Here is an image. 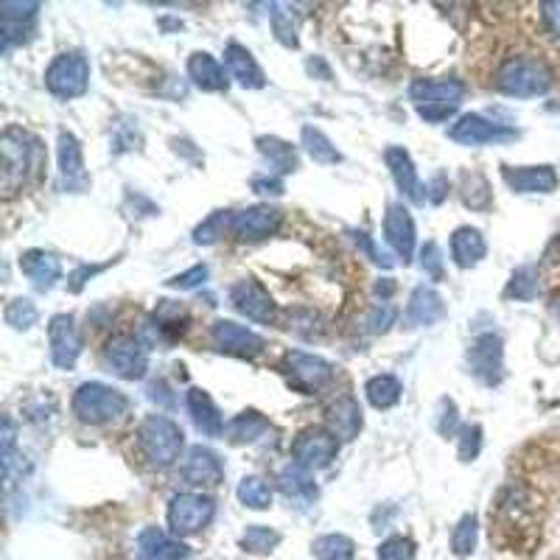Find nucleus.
Segmentation results:
<instances>
[{"label": "nucleus", "mask_w": 560, "mask_h": 560, "mask_svg": "<svg viewBox=\"0 0 560 560\" xmlns=\"http://www.w3.org/2000/svg\"><path fill=\"white\" fill-rule=\"evenodd\" d=\"M0 152H3V196L14 199L26 185L40 180L45 152L40 138H34L23 126L3 129Z\"/></svg>", "instance_id": "obj_1"}, {"label": "nucleus", "mask_w": 560, "mask_h": 560, "mask_svg": "<svg viewBox=\"0 0 560 560\" xmlns=\"http://www.w3.org/2000/svg\"><path fill=\"white\" fill-rule=\"evenodd\" d=\"M552 82H555V76H552L549 65L544 59L530 54L507 56L502 65L496 68V76H493L496 90L513 98L546 96L552 90Z\"/></svg>", "instance_id": "obj_2"}, {"label": "nucleus", "mask_w": 560, "mask_h": 560, "mask_svg": "<svg viewBox=\"0 0 560 560\" xmlns=\"http://www.w3.org/2000/svg\"><path fill=\"white\" fill-rule=\"evenodd\" d=\"M73 412L82 423L104 426V423H115V420L124 418L129 412V398L101 381H87L73 395Z\"/></svg>", "instance_id": "obj_3"}, {"label": "nucleus", "mask_w": 560, "mask_h": 560, "mask_svg": "<svg viewBox=\"0 0 560 560\" xmlns=\"http://www.w3.org/2000/svg\"><path fill=\"white\" fill-rule=\"evenodd\" d=\"M462 96H465V84L457 79H437V82L420 79L409 87V98H412L415 110L429 124L448 121L462 104Z\"/></svg>", "instance_id": "obj_4"}, {"label": "nucleus", "mask_w": 560, "mask_h": 560, "mask_svg": "<svg viewBox=\"0 0 560 560\" xmlns=\"http://www.w3.org/2000/svg\"><path fill=\"white\" fill-rule=\"evenodd\" d=\"M138 446L143 451V457L157 465L166 468L171 462L180 460V451L185 446L182 429L166 415H149L140 423L138 429Z\"/></svg>", "instance_id": "obj_5"}, {"label": "nucleus", "mask_w": 560, "mask_h": 560, "mask_svg": "<svg viewBox=\"0 0 560 560\" xmlns=\"http://www.w3.org/2000/svg\"><path fill=\"white\" fill-rule=\"evenodd\" d=\"M336 451H339V437L325 426H311V429H303L297 434V440L292 443V462L303 465L314 474L336 460Z\"/></svg>", "instance_id": "obj_6"}, {"label": "nucleus", "mask_w": 560, "mask_h": 560, "mask_svg": "<svg viewBox=\"0 0 560 560\" xmlns=\"http://www.w3.org/2000/svg\"><path fill=\"white\" fill-rule=\"evenodd\" d=\"M216 513V504L202 493H177L168 502V527L174 535H191L208 527Z\"/></svg>", "instance_id": "obj_7"}, {"label": "nucleus", "mask_w": 560, "mask_h": 560, "mask_svg": "<svg viewBox=\"0 0 560 560\" xmlns=\"http://www.w3.org/2000/svg\"><path fill=\"white\" fill-rule=\"evenodd\" d=\"M45 84L59 98L82 96L90 84V62L82 54H59L45 70Z\"/></svg>", "instance_id": "obj_8"}, {"label": "nucleus", "mask_w": 560, "mask_h": 560, "mask_svg": "<svg viewBox=\"0 0 560 560\" xmlns=\"http://www.w3.org/2000/svg\"><path fill=\"white\" fill-rule=\"evenodd\" d=\"M283 370H286V376L292 381L294 390L300 392L322 390V387H328L336 376L334 364L325 362L320 356L303 353V350H289V353L283 356Z\"/></svg>", "instance_id": "obj_9"}, {"label": "nucleus", "mask_w": 560, "mask_h": 560, "mask_svg": "<svg viewBox=\"0 0 560 560\" xmlns=\"http://www.w3.org/2000/svg\"><path fill=\"white\" fill-rule=\"evenodd\" d=\"M107 362H110L115 376L126 381H138L149 370V348L143 345L140 336L115 334L107 342Z\"/></svg>", "instance_id": "obj_10"}, {"label": "nucleus", "mask_w": 560, "mask_h": 560, "mask_svg": "<svg viewBox=\"0 0 560 560\" xmlns=\"http://www.w3.org/2000/svg\"><path fill=\"white\" fill-rule=\"evenodd\" d=\"M230 303L252 322H261V325H272L278 320V306L275 300L269 297L264 286L255 278L238 280L236 286L230 289Z\"/></svg>", "instance_id": "obj_11"}, {"label": "nucleus", "mask_w": 560, "mask_h": 560, "mask_svg": "<svg viewBox=\"0 0 560 560\" xmlns=\"http://www.w3.org/2000/svg\"><path fill=\"white\" fill-rule=\"evenodd\" d=\"M283 224V213L278 208H269V205H255V208L238 210L233 213V222H230V233L238 241H261V238L275 236Z\"/></svg>", "instance_id": "obj_12"}, {"label": "nucleus", "mask_w": 560, "mask_h": 560, "mask_svg": "<svg viewBox=\"0 0 560 560\" xmlns=\"http://www.w3.org/2000/svg\"><path fill=\"white\" fill-rule=\"evenodd\" d=\"M448 138L462 146H482V143H504L518 138L516 129L485 121L482 115H462L457 124L448 129Z\"/></svg>", "instance_id": "obj_13"}, {"label": "nucleus", "mask_w": 560, "mask_h": 560, "mask_svg": "<svg viewBox=\"0 0 560 560\" xmlns=\"http://www.w3.org/2000/svg\"><path fill=\"white\" fill-rule=\"evenodd\" d=\"M59 182L62 191L70 194H84L90 188V177L84 171L82 143L73 132H59Z\"/></svg>", "instance_id": "obj_14"}, {"label": "nucleus", "mask_w": 560, "mask_h": 560, "mask_svg": "<svg viewBox=\"0 0 560 560\" xmlns=\"http://www.w3.org/2000/svg\"><path fill=\"white\" fill-rule=\"evenodd\" d=\"M48 342H51V359L62 370H70L79 359V353H82V336H79L76 320L70 314H56L51 320Z\"/></svg>", "instance_id": "obj_15"}, {"label": "nucleus", "mask_w": 560, "mask_h": 560, "mask_svg": "<svg viewBox=\"0 0 560 560\" xmlns=\"http://www.w3.org/2000/svg\"><path fill=\"white\" fill-rule=\"evenodd\" d=\"M210 336H213V342L219 345V350L233 353V356H241V359H255V356L264 350V339L255 334V331H250V328L238 325V322H213Z\"/></svg>", "instance_id": "obj_16"}, {"label": "nucleus", "mask_w": 560, "mask_h": 560, "mask_svg": "<svg viewBox=\"0 0 560 560\" xmlns=\"http://www.w3.org/2000/svg\"><path fill=\"white\" fill-rule=\"evenodd\" d=\"M468 367L479 381L499 384L502 381V339L496 334L476 336L468 350Z\"/></svg>", "instance_id": "obj_17"}, {"label": "nucleus", "mask_w": 560, "mask_h": 560, "mask_svg": "<svg viewBox=\"0 0 560 560\" xmlns=\"http://www.w3.org/2000/svg\"><path fill=\"white\" fill-rule=\"evenodd\" d=\"M502 177L516 194H552L560 185L552 166H504Z\"/></svg>", "instance_id": "obj_18"}, {"label": "nucleus", "mask_w": 560, "mask_h": 560, "mask_svg": "<svg viewBox=\"0 0 560 560\" xmlns=\"http://www.w3.org/2000/svg\"><path fill=\"white\" fill-rule=\"evenodd\" d=\"M384 236L390 241L392 250L404 258V264H409L412 255H415V222H412V216H409V210L404 205H390L387 208Z\"/></svg>", "instance_id": "obj_19"}, {"label": "nucleus", "mask_w": 560, "mask_h": 560, "mask_svg": "<svg viewBox=\"0 0 560 560\" xmlns=\"http://www.w3.org/2000/svg\"><path fill=\"white\" fill-rule=\"evenodd\" d=\"M182 479L188 485H219L224 479L222 460L210 451V448L194 446L188 451V457L182 462Z\"/></svg>", "instance_id": "obj_20"}, {"label": "nucleus", "mask_w": 560, "mask_h": 560, "mask_svg": "<svg viewBox=\"0 0 560 560\" xmlns=\"http://www.w3.org/2000/svg\"><path fill=\"white\" fill-rule=\"evenodd\" d=\"M384 160H387V168H390L392 180H395V185H398V191L409 196L415 205H423L429 196L423 194V185H420L418 171H415V166H412L409 152L401 149V146H390V149L384 152Z\"/></svg>", "instance_id": "obj_21"}, {"label": "nucleus", "mask_w": 560, "mask_h": 560, "mask_svg": "<svg viewBox=\"0 0 560 560\" xmlns=\"http://www.w3.org/2000/svg\"><path fill=\"white\" fill-rule=\"evenodd\" d=\"M446 317V303L443 297L434 292L432 286H418L412 297H409V306H406L404 325L406 328H423V325H434Z\"/></svg>", "instance_id": "obj_22"}, {"label": "nucleus", "mask_w": 560, "mask_h": 560, "mask_svg": "<svg viewBox=\"0 0 560 560\" xmlns=\"http://www.w3.org/2000/svg\"><path fill=\"white\" fill-rule=\"evenodd\" d=\"M40 3H0V34H3V51H9L14 42H23V31L28 28V23L37 17Z\"/></svg>", "instance_id": "obj_23"}, {"label": "nucleus", "mask_w": 560, "mask_h": 560, "mask_svg": "<svg viewBox=\"0 0 560 560\" xmlns=\"http://www.w3.org/2000/svg\"><path fill=\"white\" fill-rule=\"evenodd\" d=\"M138 560H188V549L163 530L149 527L138 535Z\"/></svg>", "instance_id": "obj_24"}, {"label": "nucleus", "mask_w": 560, "mask_h": 560, "mask_svg": "<svg viewBox=\"0 0 560 560\" xmlns=\"http://www.w3.org/2000/svg\"><path fill=\"white\" fill-rule=\"evenodd\" d=\"M328 426L339 440H353L362 432V409L353 395H342L328 406Z\"/></svg>", "instance_id": "obj_25"}, {"label": "nucleus", "mask_w": 560, "mask_h": 560, "mask_svg": "<svg viewBox=\"0 0 560 560\" xmlns=\"http://www.w3.org/2000/svg\"><path fill=\"white\" fill-rule=\"evenodd\" d=\"M20 272H23L40 292H48L56 280H59V272H62V269H59L56 255H51V252L28 250L20 255Z\"/></svg>", "instance_id": "obj_26"}, {"label": "nucleus", "mask_w": 560, "mask_h": 560, "mask_svg": "<svg viewBox=\"0 0 560 560\" xmlns=\"http://www.w3.org/2000/svg\"><path fill=\"white\" fill-rule=\"evenodd\" d=\"M224 62H227V68H230V73H233V79H236L241 87L258 90V87H264L266 84L264 70H261V65L255 62V56H252L244 45L230 42L227 51H224Z\"/></svg>", "instance_id": "obj_27"}, {"label": "nucleus", "mask_w": 560, "mask_h": 560, "mask_svg": "<svg viewBox=\"0 0 560 560\" xmlns=\"http://www.w3.org/2000/svg\"><path fill=\"white\" fill-rule=\"evenodd\" d=\"M188 409H191V418H194L196 429L202 434H208V437H222V434L227 432L222 412L216 409L213 398H210L205 390H199V387L188 390Z\"/></svg>", "instance_id": "obj_28"}, {"label": "nucleus", "mask_w": 560, "mask_h": 560, "mask_svg": "<svg viewBox=\"0 0 560 560\" xmlns=\"http://www.w3.org/2000/svg\"><path fill=\"white\" fill-rule=\"evenodd\" d=\"M188 76L191 82L205 90V93H222L227 87V76H224V68L205 51H196L191 59H188Z\"/></svg>", "instance_id": "obj_29"}, {"label": "nucleus", "mask_w": 560, "mask_h": 560, "mask_svg": "<svg viewBox=\"0 0 560 560\" xmlns=\"http://www.w3.org/2000/svg\"><path fill=\"white\" fill-rule=\"evenodd\" d=\"M280 482V490H283V496L286 499H292V502H300V504H308L314 502V496H317V485H314V474L303 468V465H297V462H289L278 476Z\"/></svg>", "instance_id": "obj_30"}, {"label": "nucleus", "mask_w": 560, "mask_h": 560, "mask_svg": "<svg viewBox=\"0 0 560 560\" xmlns=\"http://www.w3.org/2000/svg\"><path fill=\"white\" fill-rule=\"evenodd\" d=\"M485 252H488L485 238L474 227H460L451 236V258H454V264L460 266V269H471V266L479 264L485 258Z\"/></svg>", "instance_id": "obj_31"}, {"label": "nucleus", "mask_w": 560, "mask_h": 560, "mask_svg": "<svg viewBox=\"0 0 560 560\" xmlns=\"http://www.w3.org/2000/svg\"><path fill=\"white\" fill-rule=\"evenodd\" d=\"M146 328H154V339H157V342H174L177 336L185 334V328H188V314H185V308L177 306V303L163 300V306L154 311L152 322H149Z\"/></svg>", "instance_id": "obj_32"}, {"label": "nucleus", "mask_w": 560, "mask_h": 560, "mask_svg": "<svg viewBox=\"0 0 560 560\" xmlns=\"http://www.w3.org/2000/svg\"><path fill=\"white\" fill-rule=\"evenodd\" d=\"M269 429V420L258 412H241L227 423V437L230 443H252Z\"/></svg>", "instance_id": "obj_33"}, {"label": "nucleus", "mask_w": 560, "mask_h": 560, "mask_svg": "<svg viewBox=\"0 0 560 560\" xmlns=\"http://www.w3.org/2000/svg\"><path fill=\"white\" fill-rule=\"evenodd\" d=\"M460 196L462 202H465L471 210H488L490 202H493L488 180H485L479 171H465V174H462Z\"/></svg>", "instance_id": "obj_34"}, {"label": "nucleus", "mask_w": 560, "mask_h": 560, "mask_svg": "<svg viewBox=\"0 0 560 560\" xmlns=\"http://www.w3.org/2000/svg\"><path fill=\"white\" fill-rule=\"evenodd\" d=\"M367 401L376 406V409H390L401 401V381L395 376H376L367 381Z\"/></svg>", "instance_id": "obj_35"}, {"label": "nucleus", "mask_w": 560, "mask_h": 560, "mask_svg": "<svg viewBox=\"0 0 560 560\" xmlns=\"http://www.w3.org/2000/svg\"><path fill=\"white\" fill-rule=\"evenodd\" d=\"M238 502L250 510H266L272 504V488L261 476H244L238 485Z\"/></svg>", "instance_id": "obj_36"}, {"label": "nucleus", "mask_w": 560, "mask_h": 560, "mask_svg": "<svg viewBox=\"0 0 560 560\" xmlns=\"http://www.w3.org/2000/svg\"><path fill=\"white\" fill-rule=\"evenodd\" d=\"M258 152L264 154L266 160L272 163V168H278L280 174L297 168V154L289 143H283L280 138H258Z\"/></svg>", "instance_id": "obj_37"}, {"label": "nucleus", "mask_w": 560, "mask_h": 560, "mask_svg": "<svg viewBox=\"0 0 560 560\" xmlns=\"http://www.w3.org/2000/svg\"><path fill=\"white\" fill-rule=\"evenodd\" d=\"M303 143H306L308 154L322 163V166H334L342 160V154L336 152V146L331 140L322 135L320 129H314V126H303Z\"/></svg>", "instance_id": "obj_38"}, {"label": "nucleus", "mask_w": 560, "mask_h": 560, "mask_svg": "<svg viewBox=\"0 0 560 560\" xmlns=\"http://www.w3.org/2000/svg\"><path fill=\"white\" fill-rule=\"evenodd\" d=\"M314 555L317 560H353L356 546L345 535H322L314 541Z\"/></svg>", "instance_id": "obj_39"}, {"label": "nucleus", "mask_w": 560, "mask_h": 560, "mask_svg": "<svg viewBox=\"0 0 560 560\" xmlns=\"http://www.w3.org/2000/svg\"><path fill=\"white\" fill-rule=\"evenodd\" d=\"M535 294H538V269H535V266H521V269H516V275L510 278V286H507V297L532 300Z\"/></svg>", "instance_id": "obj_40"}, {"label": "nucleus", "mask_w": 560, "mask_h": 560, "mask_svg": "<svg viewBox=\"0 0 560 560\" xmlns=\"http://www.w3.org/2000/svg\"><path fill=\"white\" fill-rule=\"evenodd\" d=\"M3 317L17 331H28L37 322V306L31 300H26V297H14L12 303L6 306V311H3Z\"/></svg>", "instance_id": "obj_41"}, {"label": "nucleus", "mask_w": 560, "mask_h": 560, "mask_svg": "<svg viewBox=\"0 0 560 560\" xmlns=\"http://www.w3.org/2000/svg\"><path fill=\"white\" fill-rule=\"evenodd\" d=\"M280 535L275 530H269V527H261V524H255V527H247V532L241 535V546L247 549V552H272L275 546H278Z\"/></svg>", "instance_id": "obj_42"}, {"label": "nucleus", "mask_w": 560, "mask_h": 560, "mask_svg": "<svg viewBox=\"0 0 560 560\" xmlns=\"http://www.w3.org/2000/svg\"><path fill=\"white\" fill-rule=\"evenodd\" d=\"M538 12V31L549 37V40L560 42V0H544V3H538L535 6Z\"/></svg>", "instance_id": "obj_43"}, {"label": "nucleus", "mask_w": 560, "mask_h": 560, "mask_svg": "<svg viewBox=\"0 0 560 560\" xmlns=\"http://www.w3.org/2000/svg\"><path fill=\"white\" fill-rule=\"evenodd\" d=\"M476 516H462L460 524L454 527V535H451V549L457 552V555H471L476 546Z\"/></svg>", "instance_id": "obj_44"}, {"label": "nucleus", "mask_w": 560, "mask_h": 560, "mask_svg": "<svg viewBox=\"0 0 560 560\" xmlns=\"http://www.w3.org/2000/svg\"><path fill=\"white\" fill-rule=\"evenodd\" d=\"M230 222H233V216H227L224 210L213 213V216H208L205 222L196 227L194 241L196 244H213V241H219L224 236V227H230Z\"/></svg>", "instance_id": "obj_45"}, {"label": "nucleus", "mask_w": 560, "mask_h": 560, "mask_svg": "<svg viewBox=\"0 0 560 560\" xmlns=\"http://www.w3.org/2000/svg\"><path fill=\"white\" fill-rule=\"evenodd\" d=\"M378 560H415V544L404 535H392L378 546Z\"/></svg>", "instance_id": "obj_46"}, {"label": "nucleus", "mask_w": 560, "mask_h": 560, "mask_svg": "<svg viewBox=\"0 0 560 560\" xmlns=\"http://www.w3.org/2000/svg\"><path fill=\"white\" fill-rule=\"evenodd\" d=\"M395 317H398V308L392 306V303H387V300L376 303V306L370 308V314H367V328H370V334H384V331H390Z\"/></svg>", "instance_id": "obj_47"}, {"label": "nucleus", "mask_w": 560, "mask_h": 560, "mask_svg": "<svg viewBox=\"0 0 560 560\" xmlns=\"http://www.w3.org/2000/svg\"><path fill=\"white\" fill-rule=\"evenodd\" d=\"M482 448V429L479 426H462L460 429V460L471 462L476 460Z\"/></svg>", "instance_id": "obj_48"}, {"label": "nucleus", "mask_w": 560, "mask_h": 560, "mask_svg": "<svg viewBox=\"0 0 560 560\" xmlns=\"http://www.w3.org/2000/svg\"><path fill=\"white\" fill-rule=\"evenodd\" d=\"M272 28L278 34V40L286 45V48H297V26L292 23V14L275 12L272 14Z\"/></svg>", "instance_id": "obj_49"}, {"label": "nucleus", "mask_w": 560, "mask_h": 560, "mask_svg": "<svg viewBox=\"0 0 560 560\" xmlns=\"http://www.w3.org/2000/svg\"><path fill=\"white\" fill-rule=\"evenodd\" d=\"M205 278H208V266L196 264L191 266L188 272H182L177 278L168 280V286H174V289H194V286H199Z\"/></svg>", "instance_id": "obj_50"}, {"label": "nucleus", "mask_w": 560, "mask_h": 560, "mask_svg": "<svg viewBox=\"0 0 560 560\" xmlns=\"http://www.w3.org/2000/svg\"><path fill=\"white\" fill-rule=\"evenodd\" d=\"M437 429H440V434H446V437L457 432V406H454V401H448V398L440 401V423H437Z\"/></svg>", "instance_id": "obj_51"}, {"label": "nucleus", "mask_w": 560, "mask_h": 560, "mask_svg": "<svg viewBox=\"0 0 560 560\" xmlns=\"http://www.w3.org/2000/svg\"><path fill=\"white\" fill-rule=\"evenodd\" d=\"M423 269H426L432 278H440V275H443V258H440L437 244H432V241L423 247Z\"/></svg>", "instance_id": "obj_52"}, {"label": "nucleus", "mask_w": 560, "mask_h": 560, "mask_svg": "<svg viewBox=\"0 0 560 560\" xmlns=\"http://www.w3.org/2000/svg\"><path fill=\"white\" fill-rule=\"evenodd\" d=\"M101 269H104V266H82V269H76V272L70 275V292H79L84 286V280L98 275Z\"/></svg>", "instance_id": "obj_53"}, {"label": "nucleus", "mask_w": 560, "mask_h": 560, "mask_svg": "<svg viewBox=\"0 0 560 560\" xmlns=\"http://www.w3.org/2000/svg\"><path fill=\"white\" fill-rule=\"evenodd\" d=\"M356 244H359V247H362V250L367 252V255H370V261H376V264H384V266L392 264L390 258H384V255H381V252L376 250V244H373L370 238L364 236V233H356Z\"/></svg>", "instance_id": "obj_54"}, {"label": "nucleus", "mask_w": 560, "mask_h": 560, "mask_svg": "<svg viewBox=\"0 0 560 560\" xmlns=\"http://www.w3.org/2000/svg\"><path fill=\"white\" fill-rule=\"evenodd\" d=\"M446 191H448V180L440 174V177H434L432 185H429V191H426V196L432 199V202H443L446 199Z\"/></svg>", "instance_id": "obj_55"}, {"label": "nucleus", "mask_w": 560, "mask_h": 560, "mask_svg": "<svg viewBox=\"0 0 560 560\" xmlns=\"http://www.w3.org/2000/svg\"><path fill=\"white\" fill-rule=\"evenodd\" d=\"M252 188L258 191V194H283V182L280 180H252Z\"/></svg>", "instance_id": "obj_56"}, {"label": "nucleus", "mask_w": 560, "mask_h": 560, "mask_svg": "<svg viewBox=\"0 0 560 560\" xmlns=\"http://www.w3.org/2000/svg\"><path fill=\"white\" fill-rule=\"evenodd\" d=\"M14 448V423L9 418L3 420V454H12Z\"/></svg>", "instance_id": "obj_57"}]
</instances>
